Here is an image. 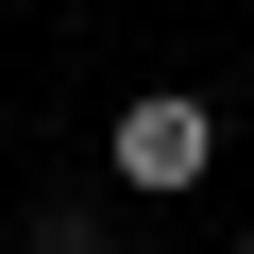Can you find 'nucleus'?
I'll list each match as a JSON object with an SVG mask.
<instances>
[{
  "instance_id": "obj_1",
  "label": "nucleus",
  "mask_w": 254,
  "mask_h": 254,
  "mask_svg": "<svg viewBox=\"0 0 254 254\" xmlns=\"http://www.w3.org/2000/svg\"><path fill=\"white\" fill-rule=\"evenodd\" d=\"M102 170L136 187V203H187V187L220 170V102H203V85H136V102L102 119Z\"/></svg>"
},
{
  "instance_id": "obj_2",
  "label": "nucleus",
  "mask_w": 254,
  "mask_h": 254,
  "mask_svg": "<svg viewBox=\"0 0 254 254\" xmlns=\"http://www.w3.org/2000/svg\"><path fill=\"white\" fill-rule=\"evenodd\" d=\"M17 254H102V220H85V203H34V220H17Z\"/></svg>"
},
{
  "instance_id": "obj_3",
  "label": "nucleus",
  "mask_w": 254,
  "mask_h": 254,
  "mask_svg": "<svg viewBox=\"0 0 254 254\" xmlns=\"http://www.w3.org/2000/svg\"><path fill=\"white\" fill-rule=\"evenodd\" d=\"M237 254H254V237H237Z\"/></svg>"
}]
</instances>
